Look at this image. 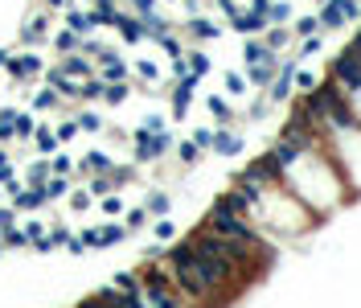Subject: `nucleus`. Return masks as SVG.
<instances>
[{
    "instance_id": "nucleus-1",
    "label": "nucleus",
    "mask_w": 361,
    "mask_h": 308,
    "mask_svg": "<svg viewBox=\"0 0 361 308\" xmlns=\"http://www.w3.org/2000/svg\"><path fill=\"white\" fill-rule=\"evenodd\" d=\"M181 300H185V296L177 292L169 267L148 263L144 271H140V308H177Z\"/></svg>"
},
{
    "instance_id": "nucleus-2",
    "label": "nucleus",
    "mask_w": 361,
    "mask_h": 308,
    "mask_svg": "<svg viewBox=\"0 0 361 308\" xmlns=\"http://www.w3.org/2000/svg\"><path fill=\"white\" fill-rule=\"evenodd\" d=\"M205 226L210 230H217V235H226V238H263L255 226H251V214H239V210H230L222 197H217L214 206H210V218H205Z\"/></svg>"
},
{
    "instance_id": "nucleus-3",
    "label": "nucleus",
    "mask_w": 361,
    "mask_h": 308,
    "mask_svg": "<svg viewBox=\"0 0 361 308\" xmlns=\"http://www.w3.org/2000/svg\"><path fill=\"white\" fill-rule=\"evenodd\" d=\"M329 78H333L349 99L357 95L361 91V49H353V46L341 49L337 58H333V66H329Z\"/></svg>"
},
{
    "instance_id": "nucleus-4",
    "label": "nucleus",
    "mask_w": 361,
    "mask_h": 308,
    "mask_svg": "<svg viewBox=\"0 0 361 308\" xmlns=\"http://www.w3.org/2000/svg\"><path fill=\"white\" fill-rule=\"evenodd\" d=\"M132 144H136V161H160L172 148V132H165V128H156V132L152 128H136Z\"/></svg>"
},
{
    "instance_id": "nucleus-5",
    "label": "nucleus",
    "mask_w": 361,
    "mask_h": 308,
    "mask_svg": "<svg viewBox=\"0 0 361 308\" xmlns=\"http://www.w3.org/2000/svg\"><path fill=\"white\" fill-rule=\"evenodd\" d=\"M4 70H8V78H13V82H33V78H42L46 62H42V54H37V49L25 46L21 54H13V58L4 62Z\"/></svg>"
},
{
    "instance_id": "nucleus-6",
    "label": "nucleus",
    "mask_w": 361,
    "mask_h": 308,
    "mask_svg": "<svg viewBox=\"0 0 361 308\" xmlns=\"http://www.w3.org/2000/svg\"><path fill=\"white\" fill-rule=\"evenodd\" d=\"M349 17H357V0H324V8H320V29H341Z\"/></svg>"
},
{
    "instance_id": "nucleus-7",
    "label": "nucleus",
    "mask_w": 361,
    "mask_h": 308,
    "mask_svg": "<svg viewBox=\"0 0 361 308\" xmlns=\"http://www.w3.org/2000/svg\"><path fill=\"white\" fill-rule=\"evenodd\" d=\"M49 8L46 13H33L29 21H25V29H21V46H29V49H37V46H46L49 37Z\"/></svg>"
},
{
    "instance_id": "nucleus-8",
    "label": "nucleus",
    "mask_w": 361,
    "mask_h": 308,
    "mask_svg": "<svg viewBox=\"0 0 361 308\" xmlns=\"http://www.w3.org/2000/svg\"><path fill=\"white\" fill-rule=\"evenodd\" d=\"M58 70L66 74V78H78V82H82V78H91V74H95V62H91L87 54H78V49H74V54H62Z\"/></svg>"
},
{
    "instance_id": "nucleus-9",
    "label": "nucleus",
    "mask_w": 361,
    "mask_h": 308,
    "mask_svg": "<svg viewBox=\"0 0 361 308\" xmlns=\"http://www.w3.org/2000/svg\"><path fill=\"white\" fill-rule=\"evenodd\" d=\"M62 13H66V25H70L74 33H78V37H91V33H95L99 29V21H95V13H87V8H78V4H66V8H62Z\"/></svg>"
},
{
    "instance_id": "nucleus-10",
    "label": "nucleus",
    "mask_w": 361,
    "mask_h": 308,
    "mask_svg": "<svg viewBox=\"0 0 361 308\" xmlns=\"http://www.w3.org/2000/svg\"><path fill=\"white\" fill-rule=\"evenodd\" d=\"M115 29H120V37L127 42V46H140L148 37V25L144 17H127V13H120V21H115Z\"/></svg>"
},
{
    "instance_id": "nucleus-11",
    "label": "nucleus",
    "mask_w": 361,
    "mask_h": 308,
    "mask_svg": "<svg viewBox=\"0 0 361 308\" xmlns=\"http://www.w3.org/2000/svg\"><path fill=\"white\" fill-rule=\"evenodd\" d=\"M291 87H296V66H284V70H275V78H271L267 99H271V103H284V99L291 95Z\"/></svg>"
},
{
    "instance_id": "nucleus-12",
    "label": "nucleus",
    "mask_w": 361,
    "mask_h": 308,
    "mask_svg": "<svg viewBox=\"0 0 361 308\" xmlns=\"http://www.w3.org/2000/svg\"><path fill=\"white\" fill-rule=\"evenodd\" d=\"M230 25H234L239 33H267V17L255 13V8H239V13L230 17Z\"/></svg>"
},
{
    "instance_id": "nucleus-13",
    "label": "nucleus",
    "mask_w": 361,
    "mask_h": 308,
    "mask_svg": "<svg viewBox=\"0 0 361 308\" xmlns=\"http://www.w3.org/2000/svg\"><path fill=\"white\" fill-rule=\"evenodd\" d=\"M214 152H222V156H239L242 152V136L239 132H230V128H217L214 132Z\"/></svg>"
},
{
    "instance_id": "nucleus-14",
    "label": "nucleus",
    "mask_w": 361,
    "mask_h": 308,
    "mask_svg": "<svg viewBox=\"0 0 361 308\" xmlns=\"http://www.w3.org/2000/svg\"><path fill=\"white\" fill-rule=\"evenodd\" d=\"M42 202H46V193L37 190V185H29V190L21 185V190L13 193V206H17V214H21V210H29V214L42 210Z\"/></svg>"
},
{
    "instance_id": "nucleus-15",
    "label": "nucleus",
    "mask_w": 361,
    "mask_h": 308,
    "mask_svg": "<svg viewBox=\"0 0 361 308\" xmlns=\"http://www.w3.org/2000/svg\"><path fill=\"white\" fill-rule=\"evenodd\" d=\"M275 70H279V62H275V58H267V62H255V66H251V78H246V82H251V87H271V78H275Z\"/></svg>"
},
{
    "instance_id": "nucleus-16",
    "label": "nucleus",
    "mask_w": 361,
    "mask_h": 308,
    "mask_svg": "<svg viewBox=\"0 0 361 308\" xmlns=\"http://www.w3.org/2000/svg\"><path fill=\"white\" fill-rule=\"evenodd\" d=\"M49 46L58 49V54H74V49H82V37H78L70 25H66V29H58V33L49 37Z\"/></svg>"
},
{
    "instance_id": "nucleus-17",
    "label": "nucleus",
    "mask_w": 361,
    "mask_h": 308,
    "mask_svg": "<svg viewBox=\"0 0 361 308\" xmlns=\"http://www.w3.org/2000/svg\"><path fill=\"white\" fill-rule=\"evenodd\" d=\"M107 168H111V156H107V152H87V156H82V161H78V173H87V177H95V173H107Z\"/></svg>"
},
{
    "instance_id": "nucleus-18",
    "label": "nucleus",
    "mask_w": 361,
    "mask_h": 308,
    "mask_svg": "<svg viewBox=\"0 0 361 308\" xmlns=\"http://www.w3.org/2000/svg\"><path fill=\"white\" fill-rule=\"evenodd\" d=\"M185 66H189V78H193V82H201V78L210 74V58H205L201 49H189V54H185Z\"/></svg>"
},
{
    "instance_id": "nucleus-19",
    "label": "nucleus",
    "mask_w": 361,
    "mask_h": 308,
    "mask_svg": "<svg viewBox=\"0 0 361 308\" xmlns=\"http://www.w3.org/2000/svg\"><path fill=\"white\" fill-rule=\"evenodd\" d=\"M189 33H193V37L214 42V37H222V25H214V21H205V17H197V13H193V17H189Z\"/></svg>"
},
{
    "instance_id": "nucleus-20",
    "label": "nucleus",
    "mask_w": 361,
    "mask_h": 308,
    "mask_svg": "<svg viewBox=\"0 0 361 308\" xmlns=\"http://www.w3.org/2000/svg\"><path fill=\"white\" fill-rule=\"evenodd\" d=\"M127 74H132V66H127L123 58L107 62V66H99V78H103V82H127Z\"/></svg>"
},
{
    "instance_id": "nucleus-21",
    "label": "nucleus",
    "mask_w": 361,
    "mask_h": 308,
    "mask_svg": "<svg viewBox=\"0 0 361 308\" xmlns=\"http://www.w3.org/2000/svg\"><path fill=\"white\" fill-rule=\"evenodd\" d=\"M33 144H37V152H42V156H53V152H58V136H53V128H42V123H37Z\"/></svg>"
},
{
    "instance_id": "nucleus-22",
    "label": "nucleus",
    "mask_w": 361,
    "mask_h": 308,
    "mask_svg": "<svg viewBox=\"0 0 361 308\" xmlns=\"http://www.w3.org/2000/svg\"><path fill=\"white\" fill-rule=\"evenodd\" d=\"M205 107H210V116H214L217 123H230V116H234V107H230V99L226 95H210L205 99Z\"/></svg>"
},
{
    "instance_id": "nucleus-23",
    "label": "nucleus",
    "mask_w": 361,
    "mask_h": 308,
    "mask_svg": "<svg viewBox=\"0 0 361 308\" xmlns=\"http://www.w3.org/2000/svg\"><path fill=\"white\" fill-rule=\"evenodd\" d=\"M242 58L255 66V62H267V58H275V49L267 46V42H246V46H242Z\"/></svg>"
},
{
    "instance_id": "nucleus-24",
    "label": "nucleus",
    "mask_w": 361,
    "mask_h": 308,
    "mask_svg": "<svg viewBox=\"0 0 361 308\" xmlns=\"http://www.w3.org/2000/svg\"><path fill=\"white\" fill-rule=\"evenodd\" d=\"M42 193H46V202H58V197H66V193H70V177H58V173H53L46 185H42Z\"/></svg>"
},
{
    "instance_id": "nucleus-25",
    "label": "nucleus",
    "mask_w": 361,
    "mask_h": 308,
    "mask_svg": "<svg viewBox=\"0 0 361 308\" xmlns=\"http://www.w3.org/2000/svg\"><path fill=\"white\" fill-rule=\"evenodd\" d=\"M58 99H62L58 87H42V91L33 95V111H53V107H58Z\"/></svg>"
},
{
    "instance_id": "nucleus-26",
    "label": "nucleus",
    "mask_w": 361,
    "mask_h": 308,
    "mask_svg": "<svg viewBox=\"0 0 361 308\" xmlns=\"http://www.w3.org/2000/svg\"><path fill=\"white\" fill-rule=\"evenodd\" d=\"M95 21L99 25H115L120 21V4H115V0H95Z\"/></svg>"
},
{
    "instance_id": "nucleus-27",
    "label": "nucleus",
    "mask_w": 361,
    "mask_h": 308,
    "mask_svg": "<svg viewBox=\"0 0 361 308\" xmlns=\"http://www.w3.org/2000/svg\"><path fill=\"white\" fill-rule=\"evenodd\" d=\"M49 177H53V168H49V161H37V165H29V173H25V181H29V185H37V190L46 185Z\"/></svg>"
},
{
    "instance_id": "nucleus-28",
    "label": "nucleus",
    "mask_w": 361,
    "mask_h": 308,
    "mask_svg": "<svg viewBox=\"0 0 361 308\" xmlns=\"http://www.w3.org/2000/svg\"><path fill=\"white\" fill-rule=\"evenodd\" d=\"M13 128H17V140H33V132H37V119L29 116V111H17Z\"/></svg>"
},
{
    "instance_id": "nucleus-29",
    "label": "nucleus",
    "mask_w": 361,
    "mask_h": 308,
    "mask_svg": "<svg viewBox=\"0 0 361 308\" xmlns=\"http://www.w3.org/2000/svg\"><path fill=\"white\" fill-rule=\"evenodd\" d=\"M13 119H17V107H4V111H0V144L17 140V128H13Z\"/></svg>"
},
{
    "instance_id": "nucleus-30",
    "label": "nucleus",
    "mask_w": 361,
    "mask_h": 308,
    "mask_svg": "<svg viewBox=\"0 0 361 308\" xmlns=\"http://www.w3.org/2000/svg\"><path fill=\"white\" fill-rule=\"evenodd\" d=\"M288 29H284V25H267V46L275 49V54H279V49H288Z\"/></svg>"
},
{
    "instance_id": "nucleus-31",
    "label": "nucleus",
    "mask_w": 361,
    "mask_h": 308,
    "mask_svg": "<svg viewBox=\"0 0 361 308\" xmlns=\"http://www.w3.org/2000/svg\"><path fill=\"white\" fill-rule=\"evenodd\" d=\"M169 210H172L169 193H148V214H152V218H165Z\"/></svg>"
},
{
    "instance_id": "nucleus-32",
    "label": "nucleus",
    "mask_w": 361,
    "mask_h": 308,
    "mask_svg": "<svg viewBox=\"0 0 361 308\" xmlns=\"http://www.w3.org/2000/svg\"><path fill=\"white\" fill-rule=\"evenodd\" d=\"M49 168H53L58 177H74V161L66 152H53V156H49Z\"/></svg>"
},
{
    "instance_id": "nucleus-33",
    "label": "nucleus",
    "mask_w": 361,
    "mask_h": 308,
    "mask_svg": "<svg viewBox=\"0 0 361 308\" xmlns=\"http://www.w3.org/2000/svg\"><path fill=\"white\" fill-rule=\"evenodd\" d=\"M136 74H140V82H144V87H156L160 66H156V62H136Z\"/></svg>"
},
{
    "instance_id": "nucleus-34",
    "label": "nucleus",
    "mask_w": 361,
    "mask_h": 308,
    "mask_svg": "<svg viewBox=\"0 0 361 308\" xmlns=\"http://www.w3.org/2000/svg\"><path fill=\"white\" fill-rule=\"evenodd\" d=\"M123 99H127V82H107L103 103H111V107H115V103H123Z\"/></svg>"
},
{
    "instance_id": "nucleus-35",
    "label": "nucleus",
    "mask_w": 361,
    "mask_h": 308,
    "mask_svg": "<svg viewBox=\"0 0 361 308\" xmlns=\"http://www.w3.org/2000/svg\"><path fill=\"white\" fill-rule=\"evenodd\" d=\"M156 42H160V49H165V54H169V58H181V54H185V46H181V42H177V37H172L169 29H165V33H160V37H156Z\"/></svg>"
},
{
    "instance_id": "nucleus-36",
    "label": "nucleus",
    "mask_w": 361,
    "mask_h": 308,
    "mask_svg": "<svg viewBox=\"0 0 361 308\" xmlns=\"http://www.w3.org/2000/svg\"><path fill=\"white\" fill-rule=\"evenodd\" d=\"M291 21V4H271L267 8V25H284Z\"/></svg>"
},
{
    "instance_id": "nucleus-37",
    "label": "nucleus",
    "mask_w": 361,
    "mask_h": 308,
    "mask_svg": "<svg viewBox=\"0 0 361 308\" xmlns=\"http://www.w3.org/2000/svg\"><path fill=\"white\" fill-rule=\"evenodd\" d=\"M0 235H4V247H29V238H25V230L17 226V222H13L8 230H0Z\"/></svg>"
},
{
    "instance_id": "nucleus-38",
    "label": "nucleus",
    "mask_w": 361,
    "mask_h": 308,
    "mask_svg": "<svg viewBox=\"0 0 361 308\" xmlns=\"http://www.w3.org/2000/svg\"><path fill=\"white\" fill-rule=\"evenodd\" d=\"M111 190H115V181H111V177H103V173L91 177V193H95V197H107Z\"/></svg>"
},
{
    "instance_id": "nucleus-39",
    "label": "nucleus",
    "mask_w": 361,
    "mask_h": 308,
    "mask_svg": "<svg viewBox=\"0 0 361 308\" xmlns=\"http://www.w3.org/2000/svg\"><path fill=\"white\" fill-rule=\"evenodd\" d=\"M78 132H82V128H78V119H66V123H58V132H53V136H58V144H66V140H74Z\"/></svg>"
},
{
    "instance_id": "nucleus-40",
    "label": "nucleus",
    "mask_w": 361,
    "mask_h": 308,
    "mask_svg": "<svg viewBox=\"0 0 361 308\" xmlns=\"http://www.w3.org/2000/svg\"><path fill=\"white\" fill-rule=\"evenodd\" d=\"M177 152H181V161H185V165H193V161H197V156H201L205 148H201V144H197V140H185V144H181V148H177Z\"/></svg>"
},
{
    "instance_id": "nucleus-41",
    "label": "nucleus",
    "mask_w": 361,
    "mask_h": 308,
    "mask_svg": "<svg viewBox=\"0 0 361 308\" xmlns=\"http://www.w3.org/2000/svg\"><path fill=\"white\" fill-rule=\"evenodd\" d=\"M78 128H82V132H99V128H103V116H99V111H82V116H78Z\"/></svg>"
},
{
    "instance_id": "nucleus-42",
    "label": "nucleus",
    "mask_w": 361,
    "mask_h": 308,
    "mask_svg": "<svg viewBox=\"0 0 361 308\" xmlns=\"http://www.w3.org/2000/svg\"><path fill=\"white\" fill-rule=\"evenodd\" d=\"M316 29H320V17H300V21H296V33H300V37H312Z\"/></svg>"
},
{
    "instance_id": "nucleus-43",
    "label": "nucleus",
    "mask_w": 361,
    "mask_h": 308,
    "mask_svg": "<svg viewBox=\"0 0 361 308\" xmlns=\"http://www.w3.org/2000/svg\"><path fill=\"white\" fill-rule=\"evenodd\" d=\"M144 222H148V206H144V210H132L127 218H123V226H127V230H140Z\"/></svg>"
},
{
    "instance_id": "nucleus-44",
    "label": "nucleus",
    "mask_w": 361,
    "mask_h": 308,
    "mask_svg": "<svg viewBox=\"0 0 361 308\" xmlns=\"http://www.w3.org/2000/svg\"><path fill=\"white\" fill-rule=\"evenodd\" d=\"M21 230H25V238H29V247H33V238L46 235V226H42V222H33V218H29V222H21Z\"/></svg>"
},
{
    "instance_id": "nucleus-45",
    "label": "nucleus",
    "mask_w": 361,
    "mask_h": 308,
    "mask_svg": "<svg viewBox=\"0 0 361 308\" xmlns=\"http://www.w3.org/2000/svg\"><path fill=\"white\" fill-rule=\"evenodd\" d=\"M316 49H320V33H312V37H304V42H300V58H312Z\"/></svg>"
},
{
    "instance_id": "nucleus-46",
    "label": "nucleus",
    "mask_w": 361,
    "mask_h": 308,
    "mask_svg": "<svg viewBox=\"0 0 361 308\" xmlns=\"http://www.w3.org/2000/svg\"><path fill=\"white\" fill-rule=\"evenodd\" d=\"M296 87H300V91H304V95H308V91H312V87H316L312 70H296Z\"/></svg>"
},
{
    "instance_id": "nucleus-47",
    "label": "nucleus",
    "mask_w": 361,
    "mask_h": 308,
    "mask_svg": "<svg viewBox=\"0 0 361 308\" xmlns=\"http://www.w3.org/2000/svg\"><path fill=\"white\" fill-rule=\"evenodd\" d=\"M226 91H230V95H242V91H246V78H239V74H226Z\"/></svg>"
},
{
    "instance_id": "nucleus-48",
    "label": "nucleus",
    "mask_w": 361,
    "mask_h": 308,
    "mask_svg": "<svg viewBox=\"0 0 361 308\" xmlns=\"http://www.w3.org/2000/svg\"><path fill=\"white\" fill-rule=\"evenodd\" d=\"M17 222V206H0V230H8Z\"/></svg>"
},
{
    "instance_id": "nucleus-49",
    "label": "nucleus",
    "mask_w": 361,
    "mask_h": 308,
    "mask_svg": "<svg viewBox=\"0 0 361 308\" xmlns=\"http://www.w3.org/2000/svg\"><path fill=\"white\" fill-rule=\"evenodd\" d=\"M132 8H136V17H152L156 13V0H132Z\"/></svg>"
},
{
    "instance_id": "nucleus-50",
    "label": "nucleus",
    "mask_w": 361,
    "mask_h": 308,
    "mask_svg": "<svg viewBox=\"0 0 361 308\" xmlns=\"http://www.w3.org/2000/svg\"><path fill=\"white\" fill-rule=\"evenodd\" d=\"M152 235L160 238V242H169V238L177 235V226H172V222H156V230H152Z\"/></svg>"
},
{
    "instance_id": "nucleus-51",
    "label": "nucleus",
    "mask_w": 361,
    "mask_h": 308,
    "mask_svg": "<svg viewBox=\"0 0 361 308\" xmlns=\"http://www.w3.org/2000/svg\"><path fill=\"white\" fill-rule=\"evenodd\" d=\"M193 140L201 144V148H214V132H210V128H197V132H193Z\"/></svg>"
},
{
    "instance_id": "nucleus-52",
    "label": "nucleus",
    "mask_w": 361,
    "mask_h": 308,
    "mask_svg": "<svg viewBox=\"0 0 361 308\" xmlns=\"http://www.w3.org/2000/svg\"><path fill=\"white\" fill-rule=\"evenodd\" d=\"M103 210H107V214H120V210H123L120 197H115V193H107V197H103Z\"/></svg>"
},
{
    "instance_id": "nucleus-53",
    "label": "nucleus",
    "mask_w": 361,
    "mask_h": 308,
    "mask_svg": "<svg viewBox=\"0 0 361 308\" xmlns=\"http://www.w3.org/2000/svg\"><path fill=\"white\" fill-rule=\"evenodd\" d=\"M70 0H46V8H66Z\"/></svg>"
},
{
    "instance_id": "nucleus-54",
    "label": "nucleus",
    "mask_w": 361,
    "mask_h": 308,
    "mask_svg": "<svg viewBox=\"0 0 361 308\" xmlns=\"http://www.w3.org/2000/svg\"><path fill=\"white\" fill-rule=\"evenodd\" d=\"M13 165V161H8V152H4V148H0V168H8Z\"/></svg>"
},
{
    "instance_id": "nucleus-55",
    "label": "nucleus",
    "mask_w": 361,
    "mask_h": 308,
    "mask_svg": "<svg viewBox=\"0 0 361 308\" xmlns=\"http://www.w3.org/2000/svg\"><path fill=\"white\" fill-rule=\"evenodd\" d=\"M185 4H189V13H197V4H201V0H185Z\"/></svg>"
},
{
    "instance_id": "nucleus-56",
    "label": "nucleus",
    "mask_w": 361,
    "mask_h": 308,
    "mask_svg": "<svg viewBox=\"0 0 361 308\" xmlns=\"http://www.w3.org/2000/svg\"><path fill=\"white\" fill-rule=\"evenodd\" d=\"M4 62H8V54H4V49H0V66H4Z\"/></svg>"
},
{
    "instance_id": "nucleus-57",
    "label": "nucleus",
    "mask_w": 361,
    "mask_h": 308,
    "mask_svg": "<svg viewBox=\"0 0 361 308\" xmlns=\"http://www.w3.org/2000/svg\"><path fill=\"white\" fill-rule=\"evenodd\" d=\"M357 17H361V4H357Z\"/></svg>"
}]
</instances>
